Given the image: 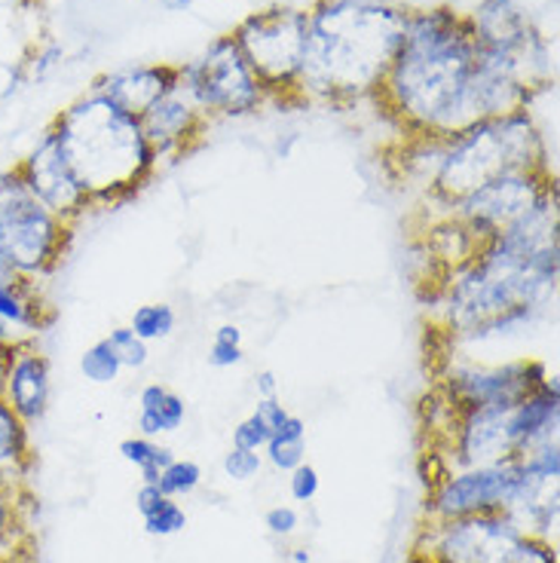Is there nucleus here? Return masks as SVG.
Returning <instances> with one entry per match:
<instances>
[{
    "label": "nucleus",
    "mask_w": 560,
    "mask_h": 563,
    "mask_svg": "<svg viewBox=\"0 0 560 563\" xmlns=\"http://www.w3.org/2000/svg\"><path fill=\"white\" fill-rule=\"evenodd\" d=\"M398 113L429 139H450L530 101L524 70L484 49L469 19L450 10L407 15L405 37L383 84Z\"/></svg>",
    "instance_id": "f257e3e1"
},
{
    "label": "nucleus",
    "mask_w": 560,
    "mask_h": 563,
    "mask_svg": "<svg viewBox=\"0 0 560 563\" xmlns=\"http://www.w3.org/2000/svg\"><path fill=\"white\" fill-rule=\"evenodd\" d=\"M558 199L548 194L536 209L484 242L453 269L448 319L453 334L496 338L518 331L548 303L558 285Z\"/></svg>",
    "instance_id": "f03ea898"
},
{
    "label": "nucleus",
    "mask_w": 560,
    "mask_h": 563,
    "mask_svg": "<svg viewBox=\"0 0 560 563\" xmlns=\"http://www.w3.org/2000/svg\"><path fill=\"white\" fill-rule=\"evenodd\" d=\"M407 13L377 0H328L307 13L297 84L319 96H362L383 84L405 37Z\"/></svg>",
    "instance_id": "7ed1b4c3"
},
{
    "label": "nucleus",
    "mask_w": 560,
    "mask_h": 563,
    "mask_svg": "<svg viewBox=\"0 0 560 563\" xmlns=\"http://www.w3.org/2000/svg\"><path fill=\"white\" fill-rule=\"evenodd\" d=\"M74 178L89 202H111L135 194L154 172L156 154L139 117H129L105 96L74 104L53 129Z\"/></svg>",
    "instance_id": "20e7f679"
},
{
    "label": "nucleus",
    "mask_w": 560,
    "mask_h": 563,
    "mask_svg": "<svg viewBox=\"0 0 560 563\" xmlns=\"http://www.w3.org/2000/svg\"><path fill=\"white\" fill-rule=\"evenodd\" d=\"M505 172H546V144L527 108L481 120L450 135L438 156L432 194L457 209L469 194Z\"/></svg>",
    "instance_id": "39448f33"
},
{
    "label": "nucleus",
    "mask_w": 560,
    "mask_h": 563,
    "mask_svg": "<svg viewBox=\"0 0 560 563\" xmlns=\"http://www.w3.org/2000/svg\"><path fill=\"white\" fill-rule=\"evenodd\" d=\"M70 224L31 194L19 172L0 178V257L22 276L53 273L65 254Z\"/></svg>",
    "instance_id": "423d86ee"
},
{
    "label": "nucleus",
    "mask_w": 560,
    "mask_h": 563,
    "mask_svg": "<svg viewBox=\"0 0 560 563\" xmlns=\"http://www.w3.org/2000/svg\"><path fill=\"white\" fill-rule=\"evenodd\" d=\"M233 41L261 86L297 84L307 49V13L282 7L266 10L245 19Z\"/></svg>",
    "instance_id": "0eeeda50"
},
{
    "label": "nucleus",
    "mask_w": 560,
    "mask_h": 563,
    "mask_svg": "<svg viewBox=\"0 0 560 563\" xmlns=\"http://www.w3.org/2000/svg\"><path fill=\"white\" fill-rule=\"evenodd\" d=\"M178 84L187 89V96L199 111L227 113V117L254 111L264 92L233 37L211 43L194 65H187L178 74Z\"/></svg>",
    "instance_id": "6e6552de"
},
{
    "label": "nucleus",
    "mask_w": 560,
    "mask_h": 563,
    "mask_svg": "<svg viewBox=\"0 0 560 563\" xmlns=\"http://www.w3.org/2000/svg\"><path fill=\"white\" fill-rule=\"evenodd\" d=\"M432 545L420 551L432 563H518L524 530L508 511H481L438 521Z\"/></svg>",
    "instance_id": "1a4fd4ad"
},
{
    "label": "nucleus",
    "mask_w": 560,
    "mask_h": 563,
    "mask_svg": "<svg viewBox=\"0 0 560 563\" xmlns=\"http://www.w3.org/2000/svg\"><path fill=\"white\" fill-rule=\"evenodd\" d=\"M548 194H554V184H548V172H505L484 187H477L475 194H469L453 209V214L487 242L496 233L518 224L520 218H527Z\"/></svg>",
    "instance_id": "9d476101"
},
{
    "label": "nucleus",
    "mask_w": 560,
    "mask_h": 563,
    "mask_svg": "<svg viewBox=\"0 0 560 563\" xmlns=\"http://www.w3.org/2000/svg\"><path fill=\"white\" fill-rule=\"evenodd\" d=\"M548 380L539 362H512L499 367H453L441 393L453 413L462 410H512Z\"/></svg>",
    "instance_id": "9b49d317"
},
{
    "label": "nucleus",
    "mask_w": 560,
    "mask_h": 563,
    "mask_svg": "<svg viewBox=\"0 0 560 563\" xmlns=\"http://www.w3.org/2000/svg\"><path fill=\"white\" fill-rule=\"evenodd\" d=\"M520 484V460L493 465H472L448 475L432 490V515L438 521L481 515V511H508Z\"/></svg>",
    "instance_id": "f8f14e48"
},
{
    "label": "nucleus",
    "mask_w": 560,
    "mask_h": 563,
    "mask_svg": "<svg viewBox=\"0 0 560 563\" xmlns=\"http://www.w3.org/2000/svg\"><path fill=\"white\" fill-rule=\"evenodd\" d=\"M19 178L25 181L34 197L41 199L46 209L53 211L62 221H74L77 214H84L89 209V194L84 190V184L74 178L68 159L62 156V147L53 132H46L43 141L31 151V156L19 166Z\"/></svg>",
    "instance_id": "ddd939ff"
},
{
    "label": "nucleus",
    "mask_w": 560,
    "mask_h": 563,
    "mask_svg": "<svg viewBox=\"0 0 560 563\" xmlns=\"http://www.w3.org/2000/svg\"><path fill=\"white\" fill-rule=\"evenodd\" d=\"M453 448L462 468L520 460V448L508 422V410H462L453 417Z\"/></svg>",
    "instance_id": "4468645a"
},
{
    "label": "nucleus",
    "mask_w": 560,
    "mask_h": 563,
    "mask_svg": "<svg viewBox=\"0 0 560 563\" xmlns=\"http://www.w3.org/2000/svg\"><path fill=\"white\" fill-rule=\"evenodd\" d=\"M469 25L484 49L512 58L520 70L527 68L532 49H539L530 22L515 0H484L469 19Z\"/></svg>",
    "instance_id": "2eb2a0df"
},
{
    "label": "nucleus",
    "mask_w": 560,
    "mask_h": 563,
    "mask_svg": "<svg viewBox=\"0 0 560 563\" xmlns=\"http://www.w3.org/2000/svg\"><path fill=\"white\" fill-rule=\"evenodd\" d=\"M3 401L19 413V420L37 422L50 405V362L31 346L29 340L13 343L7 377H3Z\"/></svg>",
    "instance_id": "dca6fc26"
},
{
    "label": "nucleus",
    "mask_w": 560,
    "mask_h": 563,
    "mask_svg": "<svg viewBox=\"0 0 560 563\" xmlns=\"http://www.w3.org/2000/svg\"><path fill=\"white\" fill-rule=\"evenodd\" d=\"M139 123L144 129V139L151 141L156 159H160V154L178 151L184 139L197 132L199 108L187 96V89L182 84H175L163 99L154 101L147 111L141 113Z\"/></svg>",
    "instance_id": "f3484780"
},
{
    "label": "nucleus",
    "mask_w": 560,
    "mask_h": 563,
    "mask_svg": "<svg viewBox=\"0 0 560 563\" xmlns=\"http://www.w3.org/2000/svg\"><path fill=\"white\" fill-rule=\"evenodd\" d=\"M178 84V70L172 68H135L113 74L99 86V96L113 101L129 117H141L154 101L166 96Z\"/></svg>",
    "instance_id": "a211bd4d"
},
{
    "label": "nucleus",
    "mask_w": 560,
    "mask_h": 563,
    "mask_svg": "<svg viewBox=\"0 0 560 563\" xmlns=\"http://www.w3.org/2000/svg\"><path fill=\"white\" fill-rule=\"evenodd\" d=\"M426 245L435 254V261L444 264L453 273V269H460L462 264H469L475 257L477 249L484 245V240L462 218L453 214V218H448V221H441V224H435L429 230Z\"/></svg>",
    "instance_id": "6ab92c4d"
},
{
    "label": "nucleus",
    "mask_w": 560,
    "mask_h": 563,
    "mask_svg": "<svg viewBox=\"0 0 560 563\" xmlns=\"http://www.w3.org/2000/svg\"><path fill=\"white\" fill-rule=\"evenodd\" d=\"M43 300L34 288V279L0 282V319L10 322L19 331L37 334L46 319H43Z\"/></svg>",
    "instance_id": "aec40b11"
},
{
    "label": "nucleus",
    "mask_w": 560,
    "mask_h": 563,
    "mask_svg": "<svg viewBox=\"0 0 560 563\" xmlns=\"http://www.w3.org/2000/svg\"><path fill=\"white\" fill-rule=\"evenodd\" d=\"M139 405V429L144 438L175 432L184 422V401L175 393H168L166 386H160V383H151V386L141 389Z\"/></svg>",
    "instance_id": "412c9836"
},
{
    "label": "nucleus",
    "mask_w": 560,
    "mask_h": 563,
    "mask_svg": "<svg viewBox=\"0 0 560 563\" xmlns=\"http://www.w3.org/2000/svg\"><path fill=\"white\" fill-rule=\"evenodd\" d=\"M29 460V422L19 420V413L0 395V475H19Z\"/></svg>",
    "instance_id": "4be33fe9"
},
{
    "label": "nucleus",
    "mask_w": 560,
    "mask_h": 563,
    "mask_svg": "<svg viewBox=\"0 0 560 563\" xmlns=\"http://www.w3.org/2000/svg\"><path fill=\"white\" fill-rule=\"evenodd\" d=\"M304 438H307V422L300 420V417H295V413H288L285 422H282L279 429L270 435V441H266V456H270V463L276 465L279 472H295L297 465L304 463V456H307Z\"/></svg>",
    "instance_id": "5701e85b"
},
{
    "label": "nucleus",
    "mask_w": 560,
    "mask_h": 563,
    "mask_svg": "<svg viewBox=\"0 0 560 563\" xmlns=\"http://www.w3.org/2000/svg\"><path fill=\"white\" fill-rule=\"evenodd\" d=\"M120 453H123V460H127V463H132L135 468H139L144 484H156L160 472L175 460L168 448H160V444H154L151 438H144V435L127 438V441L120 444Z\"/></svg>",
    "instance_id": "b1692460"
},
{
    "label": "nucleus",
    "mask_w": 560,
    "mask_h": 563,
    "mask_svg": "<svg viewBox=\"0 0 560 563\" xmlns=\"http://www.w3.org/2000/svg\"><path fill=\"white\" fill-rule=\"evenodd\" d=\"M144 343L151 340H163L175 331V310L168 303H144L132 312V324H129Z\"/></svg>",
    "instance_id": "393cba45"
},
{
    "label": "nucleus",
    "mask_w": 560,
    "mask_h": 563,
    "mask_svg": "<svg viewBox=\"0 0 560 563\" xmlns=\"http://www.w3.org/2000/svg\"><path fill=\"white\" fill-rule=\"evenodd\" d=\"M199 481H202V468L190 460H172V463L160 472L156 478V487L163 490V496L168 499H178V496H190L197 490Z\"/></svg>",
    "instance_id": "a878e982"
},
{
    "label": "nucleus",
    "mask_w": 560,
    "mask_h": 563,
    "mask_svg": "<svg viewBox=\"0 0 560 563\" xmlns=\"http://www.w3.org/2000/svg\"><path fill=\"white\" fill-rule=\"evenodd\" d=\"M80 371L86 374V380L101 383V386H105V383H113L120 377L123 365H120V358L113 355L111 343H108V340H99V343H92V346L84 352Z\"/></svg>",
    "instance_id": "bb28decb"
},
{
    "label": "nucleus",
    "mask_w": 560,
    "mask_h": 563,
    "mask_svg": "<svg viewBox=\"0 0 560 563\" xmlns=\"http://www.w3.org/2000/svg\"><path fill=\"white\" fill-rule=\"evenodd\" d=\"M111 343L113 355L120 358L123 367H144L147 365V343L132 331V328H117L111 331V338H105Z\"/></svg>",
    "instance_id": "cd10ccee"
},
{
    "label": "nucleus",
    "mask_w": 560,
    "mask_h": 563,
    "mask_svg": "<svg viewBox=\"0 0 560 563\" xmlns=\"http://www.w3.org/2000/svg\"><path fill=\"white\" fill-rule=\"evenodd\" d=\"M184 527H187V515H184V508L175 499H166L163 506L144 518V530L151 536H160V539L182 533Z\"/></svg>",
    "instance_id": "c85d7f7f"
},
{
    "label": "nucleus",
    "mask_w": 560,
    "mask_h": 563,
    "mask_svg": "<svg viewBox=\"0 0 560 563\" xmlns=\"http://www.w3.org/2000/svg\"><path fill=\"white\" fill-rule=\"evenodd\" d=\"M261 453L257 451H242V448H230V453L224 456V472L227 478L233 481H252L257 472H261Z\"/></svg>",
    "instance_id": "c756f323"
},
{
    "label": "nucleus",
    "mask_w": 560,
    "mask_h": 563,
    "mask_svg": "<svg viewBox=\"0 0 560 563\" xmlns=\"http://www.w3.org/2000/svg\"><path fill=\"white\" fill-rule=\"evenodd\" d=\"M270 435H273V432H270L264 422L252 413L249 420H242L237 429H233V448H242V451H264Z\"/></svg>",
    "instance_id": "7c9ffc66"
},
{
    "label": "nucleus",
    "mask_w": 560,
    "mask_h": 563,
    "mask_svg": "<svg viewBox=\"0 0 560 563\" xmlns=\"http://www.w3.org/2000/svg\"><path fill=\"white\" fill-rule=\"evenodd\" d=\"M288 487H292V496L297 503H312L316 493H319V472L312 468L309 463H300L295 472H288Z\"/></svg>",
    "instance_id": "2f4dec72"
},
{
    "label": "nucleus",
    "mask_w": 560,
    "mask_h": 563,
    "mask_svg": "<svg viewBox=\"0 0 560 563\" xmlns=\"http://www.w3.org/2000/svg\"><path fill=\"white\" fill-rule=\"evenodd\" d=\"M264 523L273 536H292L300 527V518L292 506H276L266 511Z\"/></svg>",
    "instance_id": "473e14b6"
},
{
    "label": "nucleus",
    "mask_w": 560,
    "mask_h": 563,
    "mask_svg": "<svg viewBox=\"0 0 560 563\" xmlns=\"http://www.w3.org/2000/svg\"><path fill=\"white\" fill-rule=\"evenodd\" d=\"M242 362V343H233V340H218L211 343L209 350V365L211 367H233Z\"/></svg>",
    "instance_id": "72a5a7b5"
},
{
    "label": "nucleus",
    "mask_w": 560,
    "mask_h": 563,
    "mask_svg": "<svg viewBox=\"0 0 560 563\" xmlns=\"http://www.w3.org/2000/svg\"><path fill=\"white\" fill-rule=\"evenodd\" d=\"M7 478H13V475H0V542L10 539L15 523V503L13 496H10V484H7Z\"/></svg>",
    "instance_id": "f704fd0d"
},
{
    "label": "nucleus",
    "mask_w": 560,
    "mask_h": 563,
    "mask_svg": "<svg viewBox=\"0 0 560 563\" xmlns=\"http://www.w3.org/2000/svg\"><path fill=\"white\" fill-rule=\"evenodd\" d=\"M254 417L264 422L270 432H276L282 422H285V417H288V410H285V405L279 401V395H276V398H261L257 408H254Z\"/></svg>",
    "instance_id": "c9c22d12"
},
{
    "label": "nucleus",
    "mask_w": 560,
    "mask_h": 563,
    "mask_svg": "<svg viewBox=\"0 0 560 563\" xmlns=\"http://www.w3.org/2000/svg\"><path fill=\"white\" fill-rule=\"evenodd\" d=\"M168 496H163V490L156 487V484H141L139 496H135V506H139L141 518H147L151 511H156V508L166 503Z\"/></svg>",
    "instance_id": "e433bc0d"
},
{
    "label": "nucleus",
    "mask_w": 560,
    "mask_h": 563,
    "mask_svg": "<svg viewBox=\"0 0 560 563\" xmlns=\"http://www.w3.org/2000/svg\"><path fill=\"white\" fill-rule=\"evenodd\" d=\"M276 393H279L276 374H273V371H261V374H257V395H261V398H276Z\"/></svg>",
    "instance_id": "4c0bfd02"
},
{
    "label": "nucleus",
    "mask_w": 560,
    "mask_h": 563,
    "mask_svg": "<svg viewBox=\"0 0 560 563\" xmlns=\"http://www.w3.org/2000/svg\"><path fill=\"white\" fill-rule=\"evenodd\" d=\"M215 338H218V340H233V343H242V331H239L237 324H224V328H218V331H215Z\"/></svg>",
    "instance_id": "58836bf2"
},
{
    "label": "nucleus",
    "mask_w": 560,
    "mask_h": 563,
    "mask_svg": "<svg viewBox=\"0 0 560 563\" xmlns=\"http://www.w3.org/2000/svg\"><path fill=\"white\" fill-rule=\"evenodd\" d=\"M19 279H29V276H22L19 269H13L3 257H0V282H19Z\"/></svg>",
    "instance_id": "ea45409f"
},
{
    "label": "nucleus",
    "mask_w": 560,
    "mask_h": 563,
    "mask_svg": "<svg viewBox=\"0 0 560 563\" xmlns=\"http://www.w3.org/2000/svg\"><path fill=\"white\" fill-rule=\"evenodd\" d=\"M10 350L7 343H0V393H3V377H7V362H10Z\"/></svg>",
    "instance_id": "a19ab883"
},
{
    "label": "nucleus",
    "mask_w": 560,
    "mask_h": 563,
    "mask_svg": "<svg viewBox=\"0 0 560 563\" xmlns=\"http://www.w3.org/2000/svg\"><path fill=\"white\" fill-rule=\"evenodd\" d=\"M295 563H309L307 551H295Z\"/></svg>",
    "instance_id": "79ce46f5"
},
{
    "label": "nucleus",
    "mask_w": 560,
    "mask_h": 563,
    "mask_svg": "<svg viewBox=\"0 0 560 563\" xmlns=\"http://www.w3.org/2000/svg\"><path fill=\"white\" fill-rule=\"evenodd\" d=\"M0 563H7V561H3V558H0Z\"/></svg>",
    "instance_id": "37998d69"
}]
</instances>
